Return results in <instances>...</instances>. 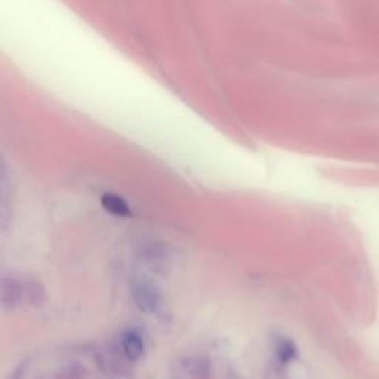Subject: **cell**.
<instances>
[{"label": "cell", "instance_id": "7a4b0ae2", "mask_svg": "<svg viewBox=\"0 0 379 379\" xmlns=\"http://www.w3.org/2000/svg\"><path fill=\"white\" fill-rule=\"evenodd\" d=\"M132 300L147 315H154L163 304L162 293L157 286L152 282H147V280H138L132 285Z\"/></svg>", "mask_w": 379, "mask_h": 379}, {"label": "cell", "instance_id": "5b68a950", "mask_svg": "<svg viewBox=\"0 0 379 379\" xmlns=\"http://www.w3.org/2000/svg\"><path fill=\"white\" fill-rule=\"evenodd\" d=\"M274 353L280 363L288 365L296 356H298V349H296L293 341L282 336V338H278L274 344Z\"/></svg>", "mask_w": 379, "mask_h": 379}, {"label": "cell", "instance_id": "277c9868", "mask_svg": "<svg viewBox=\"0 0 379 379\" xmlns=\"http://www.w3.org/2000/svg\"><path fill=\"white\" fill-rule=\"evenodd\" d=\"M101 205L108 213H111V215H114V217H119V218L130 217V213H132L128 202L123 199L122 196H119L116 193H104L101 196Z\"/></svg>", "mask_w": 379, "mask_h": 379}, {"label": "cell", "instance_id": "3957f363", "mask_svg": "<svg viewBox=\"0 0 379 379\" xmlns=\"http://www.w3.org/2000/svg\"><path fill=\"white\" fill-rule=\"evenodd\" d=\"M119 349L129 361H137L145 353V344L141 335H138L134 331H128L126 334L122 335Z\"/></svg>", "mask_w": 379, "mask_h": 379}, {"label": "cell", "instance_id": "6da1fadb", "mask_svg": "<svg viewBox=\"0 0 379 379\" xmlns=\"http://www.w3.org/2000/svg\"><path fill=\"white\" fill-rule=\"evenodd\" d=\"M4 305L15 308L18 305H40L45 301V289L36 278L5 276L2 282Z\"/></svg>", "mask_w": 379, "mask_h": 379}, {"label": "cell", "instance_id": "8992f818", "mask_svg": "<svg viewBox=\"0 0 379 379\" xmlns=\"http://www.w3.org/2000/svg\"><path fill=\"white\" fill-rule=\"evenodd\" d=\"M55 379H80V375L74 370V369H67V370H64L62 373H60Z\"/></svg>", "mask_w": 379, "mask_h": 379}]
</instances>
